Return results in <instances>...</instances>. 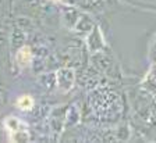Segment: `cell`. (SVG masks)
<instances>
[{"instance_id":"6da1fadb","label":"cell","mask_w":156,"mask_h":143,"mask_svg":"<svg viewBox=\"0 0 156 143\" xmlns=\"http://www.w3.org/2000/svg\"><path fill=\"white\" fill-rule=\"evenodd\" d=\"M17 107L23 111H28L34 107V99L28 94H24V96H20L17 99Z\"/></svg>"},{"instance_id":"7a4b0ae2","label":"cell","mask_w":156,"mask_h":143,"mask_svg":"<svg viewBox=\"0 0 156 143\" xmlns=\"http://www.w3.org/2000/svg\"><path fill=\"white\" fill-rule=\"evenodd\" d=\"M31 59H32V54H31V50H29L28 47H23V49L18 52V54H17V61H18L20 67L28 65Z\"/></svg>"}]
</instances>
